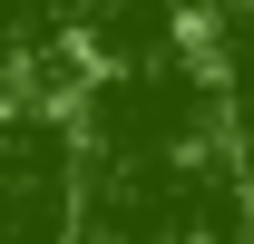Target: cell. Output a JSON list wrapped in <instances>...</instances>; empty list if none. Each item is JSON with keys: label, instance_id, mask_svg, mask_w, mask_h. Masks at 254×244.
<instances>
[{"label": "cell", "instance_id": "6da1fadb", "mask_svg": "<svg viewBox=\"0 0 254 244\" xmlns=\"http://www.w3.org/2000/svg\"><path fill=\"white\" fill-rule=\"evenodd\" d=\"M205 49H215V108H225L235 195L254 205V0H215L205 10Z\"/></svg>", "mask_w": 254, "mask_h": 244}]
</instances>
